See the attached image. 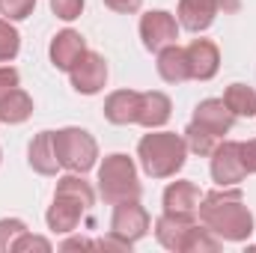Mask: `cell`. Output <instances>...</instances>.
Masks as SVG:
<instances>
[{
  "label": "cell",
  "instance_id": "1",
  "mask_svg": "<svg viewBox=\"0 0 256 253\" xmlns=\"http://www.w3.org/2000/svg\"><path fill=\"white\" fill-rule=\"evenodd\" d=\"M200 224L214 232L220 242H248L254 236V212L244 206V196L238 188H220L202 194L196 208Z\"/></svg>",
  "mask_w": 256,
  "mask_h": 253
},
{
  "label": "cell",
  "instance_id": "2",
  "mask_svg": "<svg viewBox=\"0 0 256 253\" xmlns=\"http://www.w3.org/2000/svg\"><path fill=\"white\" fill-rule=\"evenodd\" d=\"M96 202V194L90 188V182L84 179V173H68L57 182V190H54V202L45 214L48 220V230L51 232H74L80 218L92 208Z\"/></svg>",
  "mask_w": 256,
  "mask_h": 253
},
{
  "label": "cell",
  "instance_id": "3",
  "mask_svg": "<svg viewBox=\"0 0 256 253\" xmlns=\"http://www.w3.org/2000/svg\"><path fill=\"white\" fill-rule=\"evenodd\" d=\"M137 158H140V167L146 170V176L170 179L185 167L188 146H185V137L176 131L149 128V134H143L137 143Z\"/></svg>",
  "mask_w": 256,
  "mask_h": 253
},
{
  "label": "cell",
  "instance_id": "4",
  "mask_svg": "<svg viewBox=\"0 0 256 253\" xmlns=\"http://www.w3.org/2000/svg\"><path fill=\"white\" fill-rule=\"evenodd\" d=\"M98 194L104 202L116 206L126 200H140V182H137V167L126 152H114L102 161L98 167Z\"/></svg>",
  "mask_w": 256,
  "mask_h": 253
},
{
  "label": "cell",
  "instance_id": "5",
  "mask_svg": "<svg viewBox=\"0 0 256 253\" xmlns=\"http://www.w3.org/2000/svg\"><path fill=\"white\" fill-rule=\"evenodd\" d=\"M54 149H57V161L68 173H86L96 167L98 158V146L96 137L84 128H60L54 131Z\"/></svg>",
  "mask_w": 256,
  "mask_h": 253
},
{
  "label": "cell",
  "instance_id": "6",
  "mask_svg": "<svg viewBox=\"0 0 256 253\" xmlns=\"http://www.w3.org/2000/svg\"><path fill=\"white\" fill-rule=\"evenodd\" d=\"M149 232V214L140 206V200H126L114 206V218H110V236H116L120 242L134 244Z\"/></svg>",
  "mask_w": 256,
  "mask_h": 253
},
{
  "label": "cell",
  "instance_id": "7",
  "mask_svg": "<svg viewBox=\"0 0 256 253\" xmlns=\"http://www.w3.org/2000/svg\"><path fill=\"white\" fill-rule=\"evenodd\" d=\"M208 158H212V179H214L220 188L238 185V182L248 176L244 161H242V143H238V140H220Z\"/></svg>",
  "mask_w": 256,
  "mask_h": 253
},
{
  "label": "cell",
  "instance_id": "8",
  "mask_svg": "<svg viewBox=\"0 0 256 253\" xmlns=\"http://www.w3.org/2000/svg\"><path fill=\"white\" fill-rule=\"evenodd\" d=\"M140 39H143V48L146 51H161L167 45H176L179 39V21L164 12V9H152L140 18Z\"/></svg>",
  "mask_w": 256,
  "mask_h": 253
},
{
  "label": "cell",
  "instance_id": "9",
  "mask_svg": "<svg viewBox=\"0 0 256 253\" xmlns=\"http://www.w3.org/2000/svg\"><path fill=\"white\" fill-rule=\"evenodd\" d=\"M68 80H72V90L80 92V96H96L104 90L108 84V63L102 54L96 51H86L78 63L68 68Z\"/></svg>",
  "mask_w": 256,
  "mask_h": 253
},
{
  "label": "cell",
  "instance_id": "10",
  "mask_svg": "<svg viewBox=\"0 0 256 253\" xmlns=\"http://www.w3.org/2000/svg\"><path fill=\"white\" fill-rule=\"evenodd\" d=\"M185 57H188L191 80H212L220 68V51L212 39H194L185 48Z\"/></svg>",
  "mask_w": 256,
  "mask_h": 253
},
{
  "label": "cell",
  "instance_id": "11",
  "mask_svg": "<svg viewBox=\"0 0 256 253\" xmlns=\"http://www.w3.org/2000/svg\"><path fill=\"white\" fill-rule=\"evenodd\" d=\"M194 226H196V218H194V214H173V212H164V214L155 220V238H158L161 248L182 253V244H185V238H188V232H191Z\"/></svg>",
  "mask_w": 256,
  "mask_h": 253
},
{
  "label": "cell",
  "instance_id": "12",
  "mask_svg": "<svg viewBox=\"0 0 256 253\" xmlns=\"http://www.w3.org/2000/svg\"><path fill=\"white\" fill-rule=\"evenodd\" d=\"M191 122L202 126L206 131H212L214 137L224 140V134H230V128L236 122V116L230 114V108L224 104V98H202L196 108H194Z\"/></svg>",
  "mask_w": 256,
  "mask_h": 253
},
{
  "label": "cell",
  "instance_id": "13",
  "mask_svg": "<svg viewBox=\"0 0 256 253\" xmlns=\"http://www.w3.org/2000/svg\"><path fill=\"white\" fill-rule=\"evenodd\" d=\"M220 12V0H179V27L188 33H202L212 27L214 15Z\"/></svg>",
  "mask_w": 256,
  "mask_h": 253
},
{
  "label": "cell",
  "instance_id": "14",
  "mask_svg": "<svg viewBox=\"0 0 256 253\" xmlns=\"http://www.w3.org/2000/svg\"><path fill=\"white\" fill-rule=\"evenodd\" d=\"M84 54H86V42L78 30H60L51 39V63L60 72H68Z\"/></svg>",
  "mask_w": 256,
  "mask_h": 253
},
{
  "label": "cell",
  "instance_id": "15",
  "mask_svg": "<svg viewBox=\"0 0 256 253\" xmlns=\"http://www.w3.org/2000/svg\"><path fill=\"white\" fill-rule=\"evenodd\" d=\"M27 161L39 176H54L60 161H57V149H54V131H39L30 146H27Z\"/></svg>",
  "mask_w": 256,
  "mask_h": 253
},
{
  "label": "cell",
  "instance_id": "16",
  "mask_svg": "<svg viewBox=\"0 0 256 253\" xmlns=\"http://www.w3.org/2000/svg\"><path fill=\"white\" fill-rule=\"evenodd\" d=\"M170 114H173V102H170V96H164V92H158V90L140 92L137 126H143V128H161V126H167Z\"/></svg>",
  "mask_w": 256,
  "mask_h": 253
},
{
  "label": "cell",
  "instance_id": "17",
  "mask_svg": "<svg viewBox=\"0 0 256 253\" xmlns=\"http://www.w3.org/2000/svg\"><path fill=\"white\" fill-rule=\"evenodd\" d=\"M200 200L202 194L200 188L182 179V182H170L164 190V212H173V214H194L196 218V208H200Z\"/></svg>",
  "mask_w": 256,
  "mask_h": 253
},
{
  "label": "cell",
  "instance_id": "18",
  "mask_svg": "<svg viewBox=\"0 0 256 253\" xmlns=\"http://www.w3.org/2000/svg\"><path fill=\"white\" fill-rule=\"evenodd\" d=\"M137 110H140V92H134V90H116L104 102V120L114 126L137 122Z\"/></svg>",
  "mask_w": 256,
  "mask_h": 253
},
{
  "label": "cell",
  "instance_id": "19",
  "mask_svg": "<svg viewBox=\"0 0 256 253\" xmlns=\"http://www.w3.org/2000/svg\"><path fill=\"white\" fill-rule=\"evenodd\" d=\"M158 74L167 84H185V80H191L188 57H185V48H179V42L158 51Z\"/></svg>",
  "mask_w": 256,
  "mask_h": 253
},
{
  "label": "cell",
  "instance_id": "20",
  "mask_svg": "<svg viewBox=\"0 0 256 253\" xmlns=\"http://www.w3.org/2000/svg\"><path fill=\"white\" fill-rule=\"evenodd\" d=\"M30 116H33V98H30L21 86H15V90H9V92L0 96V122H6V126H21V122H27Z\"/></svg>",
  "mask_w": 256,
  "mask_h": 253
},
{
  "label": "cell",
  "instance_id": "21",
  "mask_svg": "<svg viewBox=\"0 0 256 253\" xmlns=\"http://www.w3.org/2000/svg\"><path fill=\"white\" fill-rule=\"evenodd\" d=\"M224 104L230 108L232 116H244V120L256 116V92L248 84H230L224 92Z\"/></svg>",
  "mask_w": 256,
  "mask_h": 253
},
{
  "label": "cell",
  "instance_id": "22",
  "mask_svg": "<svg viewBox=\"0 0 256 253\" xmlns=\"http://www.w3.org/2000/svg\"><path fill=\"white\" fill-rule=\"evenodd\" d=\"M185 146H188V152L194 155H200V158H206V155H212L214 152V146L220 143V137H214L212 131H206L202 126H196V122H188L185 128Z\"/></svg>",
  "mask_w": 256,
  "mask_h": 253
},
{
  "label": "cell",
  "instance_id": "23",
  "mask_svg": "<svg viewBox=\"0 0 256 253\" xmlns=\"http://www.w3.org/2000/svg\"><path fill=\"white\" fill-rule=\"evenodd\" d=\"M220 244H224V242H220L214 232H208L202 224H196L191 232H188L185 244H182V253H218Z\"/></svg>",
  "mask_w": 256,
  "mask_h": 253
},
{
  "label": "cell",
  "instance_id": "24",
  "mask_svg": "<svg viewBox=\"0 0 256 253\" xmlns=\"http://www.w3.org/2000/svg\"><path fill=\"white\" fill-rule=\"evenodd\" d=\"M18 51H21V36H18V30L9 24V18H0V63L15 60Z\"/></svg>",
  "mask_w": 256,
  "mask_h": 253
},
{
  "label": "cell",
  "instance_id": "25",
  "mask_svg": "<svg viewBox=\"0 0 256 253\" xmlns=\"http://www.w3.org/2000/svg\"><path fill=\"white\" fill-rule=\"evenodd\" d=\"M21 232H27L24 220H18V218H3V220H0V253L12 250V244H15V238H18Z\"/></svg>",
  "mask_w": 256,
  "mask_h": 253
},
{
  "label": "cell",
  "instance_id": "26",
  "mask_svg": "<svg viewBox=\"0 0 256 253\" xmlns=\"http://www.w3.org/2000/svg\"><path fill=\"white\" fill-rule=\"evenodd\" d=\"M36 9V0H0V15L9 21H24Z\"/></svg>",
  "mask_w": 256,
  "mask_h": 253
},
{
  "label": "cell",
  "instance_id": "27",
  "mask_svg": "<svg viewBox=\"0 0 256 253\" xmlns=\"http://www.w3.org/2000/svg\"><path fill=\"white\" fill-rule=\"evenodd\" d=\"M24 250H42L48 253L51 250V242L48 238H39V236H30V232H21L12 244V253H24Z\"/></svg>",
  "mask_w": 256,
  "mask_h": 253
},
{
  "label": "cell",
  "instance_id": "28",
  "mask_svg": "<svg viewBox=\"0 0 256 253\" xmlns=\"http://www.w3.org/2000/svg\"><path fill=\"white\" fill-rule=\"evenodd\" d=\"M51 12L63 21H74L84 12V0H51Z\"/></svg>",
  "mask_w": 256,
  "mask_h": 253
},
{
  "label": "cell",
  "instance_id": "29",
  "mask_svg": "<svg viewBox=\"0 0 256 253\" xmlns=\"http://www.w3.org/2000/svg\"><path fill=\"white\" fill-rule=\"evenodd\" d=\"M18 84H21L18 68H12V66H0V96L9 92V90H15Z\"/></svg>",
  "mask_w": 256,
  "mask_h": 253
},
{
  "label": "cell",
  "instance_id": "30",
  "mask_svg": "<svg viewBox=\"0 0 256 253\" xmlns=\"http://www.w3.org/2000/svg\"><path fill=\"white\" fill-rule=\"evenodd\" d=\"M104 6H108V9H114V12L131 15V12H137V9L143 6V0H104Z\"/></svg>",
  "mask_w": 256,
  "mask_h": 253
},
{
  "label": "cell",
  "instance_id": "31",
  "mask_svg": "<svg viewBox=\"0 0 256 253\" xmlns=\"http://www.w3.org/2000/svg\"><path fill=\"white\" fill-rule=\"evenodd\" d=\"M242 161H244V170L248 173H256V137L242 143Z\"/></svg>",
  "mask_w": 256,
  "mask_h": 253
},
{
  "label": "cell",
  "instance_id": "32",
  "mask_svg": "<svg viewBox=\"0 0 256 253\" xmlns=\"http://www.w3.org/2000/svg\"><path fill=\"white\" fill-rule=\"evenodd\" d=\"M78 248H96V242H86V238H68V242H63V250H78Z\"/></svg>",
  "mask_w": 256,
  "mask_h": 253
}]
</instances>
